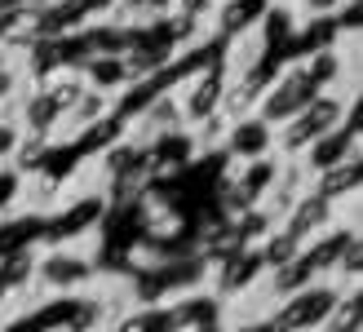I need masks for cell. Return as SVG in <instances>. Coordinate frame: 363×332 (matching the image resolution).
<instances>
[{
  "label": "cell",
  "instance_id": "obj_1",
  "mask_svg": "<svg viewBox=\"0 0 363 332\" xmlns=\"http://www.w3.org/2000/svg\"><path fill=\"white\" fill-rule=\"evenodd\" d=\"M341 116H346V102H341V98H333V94H315L311 102L297 111V116H288V120H284V133H279L284 155H301L319 133L337 128Z\"/></svg>",
  "mask_w": 363,
  "mask_h": 332
},
{
  "label": "cell",
  "instance_id": "obj_2",
  "mask_svg": "<svg viewBox=\"0 0 363 332\" xmlns=\"http://www.w3.org/2000/svg\"><path fill=\"white\" fill-rule=\"evenodd\" d=\"M341 297L337 288H319L315 280L306 284V288H297V292H288V301L270 315L266 323H270V332H311V328H319L323 323V315L333 310V301Z\"/></svg>",
  "mask_w": 363,
  "mask_h": 332
},
{
  "label": "cell",
  "instance_id": "obj_3",
  "mask_svg": "<svg viewBox=\"0 0 363 332\" xmlns=\"http://www.w3.org/2000/svg\"><path fill=\"white\" fill-rule=\"evenodd\" d=\"M319 94V84L306 76V67H284V71H275V80L266 84V94H262V120L266 124H284L288 116H297V111L306 106Z\"/></svg>",
  "mask_w": 363,
  "mask_h": 332
},
{
  "label": "cell",
  "instance_id": "obj_4",
  "mask_svg": "<svg viewBox=\"0 0 363 332\" xmlns=\"http://www.w3.org/2000/svg\"><path fill=\"white\" fill-rule=\"evenodd\" d=\"M222 89H226V76H222V71H213V67H204L186 84V98H182V120L199 124V120L217 116V111H222Z\"/></svg>",
  "mask_w": 363,
  "mask_h": 332
},
{
  "label": "cell",
  "instance_id": "obj_5",
  "mask_svg": "<svg viewBox=\"0 0 363 332\" xmlns=\"http://www.w3.org/2000/svg\"><path fill=\"white\" fill-rule=\"evenodd\" d=\"M275 146V124H266L262 116H240L230 120V133H226V151L235 160H257V155H270Z\"/></svg>",
  "mask_w": 363,
  "mask_h": 332
},
{
  "label": "cell",
  "instance_id": "obj_6",
  "mask_svg": "<svg viewBox=\"0 0 363 332\" xmlns=\"http://www.w3.org/2000/svg\"><path fill=\"white\" fill-rule=\"evenodd\" d=\"M328 221H333V199H328V195H319V191L311 187L301 199H293V204H288L284 231H293L301 244H306V239H315L323 226H328Z\"/></svg>",
  "mask_w": 363,
  "mask_h": 332
},
{
  "label": "cell",
  "instance_id": "obj_7",
  "mask_svg": "<svg viewBox=\"0 0 363 332\" xmlns=\"http://www.w3.org/2000/svg\"><path fill=\"white\" fill-rule=\"evenodd\" d=\"M266 270V257H262V248H252V244H244V248H235L230 257H222V270H217V292H244L257 275Z\"/></svg>",
  "mask_w": 363,
  "mask_h": 332
},
{
  "label": "cell",
  "instance_id": "obj_8",
  "mask_svg": "<svg viewBox=\"0 0 363 332\" xmlns=\"http://www.w3.org/2000/svg\"><path fill=\"white\" fill-rule=\"evenodd\" d=\"M359 182H363V155H359V146H354L346 160H337V164H328V169L315 173V191L328 195L333 204H337V199H346V195L359 191Z\"/></svg>",
  "mask_w": 363,
  "mask_h": 332
},
{
  "label": "cell",
  "instance_id": "obj_9",
  "mask_svg": "<svg viewBox=\"0 0 363 332\" xmlns=\"http://www.w3.org/2000/svg\"><path fill=\"white\" fill-rule=\"evenodd\" d=\"M89 262L80 253H49V257H40V262H35V280H40L45 288H76V284H84L89 280Z\"/></svg>",
  "mask_w": 363,
  "mask_h": 332
},
{
  "label": "cell",
  "instance_id": "obj_10",
  "mask_svg": "<svg viewBox=\"0 0 363 332\" xmlns=\"http://www.w3.org/2000/svg\"><path fill=\"white\" fill-rule=\"evenodd\" d=\"M270 9V0H222L217 5V31L226 35H240V31H252L262 27V13Z\"/></svg>",
  "mask_w": 363,
  "mask_h": 332
},
{
  "label": "cell",
  "instance_id": "obj_11",
  "mask_svg": "<svg viewBox=\"0 0 363 332\" xmlns=\"http://www.w3.org/2000/svg\"><path fill=\"white\" fill-rule=\"evenodd\" d=\"M106 111H111V94H106V89H94V84H84V94L71 102L67 111H62V120H71V128H80L84 124H94V120H102Z\"/></svg>",
  "mask_w": 363,
  "mask_h": 332
},
{
  "label": "cell",
  "instance_id": "obj_12",
  "mask_svg": "<svg viewBox=\"0 0 363 332\" xmlns=\"http://www.w3.org/2000/svg\"><path fill=\"white\" fill-rule=\"evenodd\" d=\"M98 213H102V204H98V199H80L76 209H67L62 217H53L49 226H45V235H40V239H49V244H58V239H67V235L84 231L89 221H98Z\"/></svg>",
  "mask_w": 363,
  "mask_h": 332
},
{
  "label": "cell",
  "instance_id": "obj_13",
  "mask_svg": "<svg viewBox=\"0 0 363 332\" xmlns=\"http://www.w3.org/2000/svg\"><path fill=\"white\" fill-rule=\"evenodd\" d=\"M58 120H62V111L53 106V102L40 94V89H35V94L23 102V120H18V124H23L27 133H45V138H53V128H58Z\"/></svg>",
  "mask_w": 363,
  "mask_h": 332
},
{
  "label": "cell",
  "instance_id": "obj_14",
  "mask_svg": "<svg viewBox=\"0 0 363 332\" xmlns=\"http://www.w3.org/2000/svg\"><path fill=\"white\" fill-rule=\"evenodd\" d=\"M323 332H363V297H359V288L333 301V310L323 315Z\"/></svg>",
  "mask_w": 363,
  "mask_h": 332
},
{
  "label": "cell",
  "instance_id": "obj_15",
  "mask_svg": "<svg viewBox=\"0 0 363 332\" xmlns=\"http://www.w3.org/2000/svg\"><path fill=\"white\" fill-rule=\"evenodd\" d=\"M31 275H35V248L31 244H23V248H13V253L0 257V284H5V292L23 288Z\"/></svg>",
  "mask_w": 363,
  "mask_h": 332
},
{
  "label": "cell",
  "instance_id": "obj_16",
  "mask_svg": "<svg viewBox=\"0 0 363 332\" xmlns=\"http://www.w3.org/2000/svg\"><path fill=\"white\" fill-rule=\"evenodd\" d=\"M275 177H279V169H275V160L270 155H257V160H248V169H240L235 173V182L252 195V199H262L270 187H275Z\"/></svg>",
  "mask_w": 363,
  "mask_h": 332
},
{
  "label": "cell",
  "instance_id": "obj_17",
  "mask_svg": "<svg viewBox=\"0 0 363 332\" xmlns=\"http://www.w3.org/2000/svg\"><path fill=\"white\" fill-rule=\"evenodd\" d=\"M230 226H235V235H240V244H262L266 231L275 226V213L252 204V209H244L240 217H230Z\"/></svg>",
  "mask_w": 363,
  "mask_h": 332
},
{
  "label": "cell",
  "instance_id": "obj_18",
  "mask_svg": "<svg viewBox=\"0 0 363 332\" xmlns=\"http://www.w3.org/2000/svg\"><path fill=\"white\" fill-rule=\"evenodd\" d=\"M301 253V239L293 235V231H275L270 226L266 231V244H262V257H266V270H275V266H284V262H293V257Z\"/></svg>",
  "mask_w": 363,
  "mask_h": 332
},
{
  "label": "cell",
  "instance_id": "obj_19",
  "mask_svg": "<svg viewBox=\"0 0 363 332\" xmlns=\"http://www.w3.org/2000/svg\"><path fill=\"white\" fill-rule=\"evenodd\" d=\"M142 124H151V128H160V133H164V128H177L182 124V106H177V94H164V89H160V94L142 106Z\"/></svg>",
  "mask_w": 363,
  "mask_h": 332
},
{
  "label": "cell",
  "instance_id": "obj_20",
  "mask_svg": "<svg viewBox=\"0 0 363 332\" xmlns=\"http://www.w3.org/2000/svg\"><path fill=\"white\" fill-rule=\"evenodd\" d=\"M138 164V146L133 142H111V146H102V173L106 177H120V173H129Z\"/></svg>",
  "mask_w": 363,
  "mask_h": 332
},
{
  "label": "cell",
  "instance_id": "obj_21",
  "mask_svg": "<svg viewBox=\"0 0 363 332\" xmlns=\"http://www.w3.org/2000/svg\"><path fill=\"white\" fill-rule=\"evenodd\" d=\"M333 270H337V275H346V280H359V270H363V239H359L354 231H350L346 244H341V253H337Z\"/></svg>",
  "mask_w": 363,
  "mask_h": 332
},
{
  "label": "cell",
  "instance_id": "obj_22",
  "mask_svg": "<svg viewBox=\"0 0 363 332\" xmlns=\"http://www.w3.org/2000/svg\"><path fill=\"white\" fill-rule=\"evenodd\" d=\"M18 138H23V124H18V120H0V160L13 155Z\"/></svg>",
  "mask_w": 363,
  "mask_h": 332
},
{
  "label": "cell",
  "instance_id": "obj_23",
  "mask_svg": "<svg viewBox=\"0 0 363 332\" xmlns=\"http://www.w3.org/2000/svg\"><path fill=\"white\" fill-rule=\"evenodd\" d=\"M341 5L346 0H301V13L306 18H333V13H341Z\"/></svg>",
  "mask_w": 363,
  "mask_h": 332
},
{
  "label": "cell",
  "instance_id": "obj_24",
  "mask_svg": "<svg viewBox=\"0 0 363 332\" xmlns=\"http://www.w3.org/2000/svg\"><path fill=\"white\" fill-rule=\"evenodd\" d=\"M217 0H173V13H186V18H204Z\"/></svg>",
  "mask_w": 363,
  "mask_h": 332
},
{
  "label": "cell",
  "instance_id": "obj_25",
  "mask_svg": "<svg viewBox=\"0 0 363 332\" xmlns=\"http://www.w3.org/2000/svg\"><path fill=\"white\" fill-rule=\"evenodd\" d=\"M18 94V71L9 62H0V102H9Z\"/></svg>",
  "mask_w": 363,
  "mask_h": 332
},
{
  "label": "cell",
  "instance_id": "obj_26",
  "mask_svg": "<svg viewBox=\"0 0 363 332\" xmlns=\"http://www.w3.org/2000/svg\"><path fill=\"white\" fill-rule=\"evenodd\" d=\"M111 332H147V328H142V310H138V315H124Z\"/></svg>",
  "mask_w": 363,
  "mask_h": 332
},
{
  "label": "cell",
  "instance_id": "obj_27",
  "mask_svg": "<svg viewBox=\"0 0 363 332\" xmlns=\"http://www.w3.org/2000/svg\"><path fill=\"white\" fill-rule=\"evenodd\" d=\"M235 332H270V323H240Z\"/></svg>",
  "mask_w": 363,
  "mask_h": 332
},
{
  "label": "cell",
  "instance_id": "obj_28",
  "mask_svg": "<svg viewBox=\"0 0 363 332\" xmlns=\"http://www.w3.org/2000/svg\"><path fill=\"white\" fill-rule=\"evenodd\" d=\"M270 5H297V0H270Z\"/></svg>",
  "mask_w": 363,
  "mask_h": 332
}]
</instances>
